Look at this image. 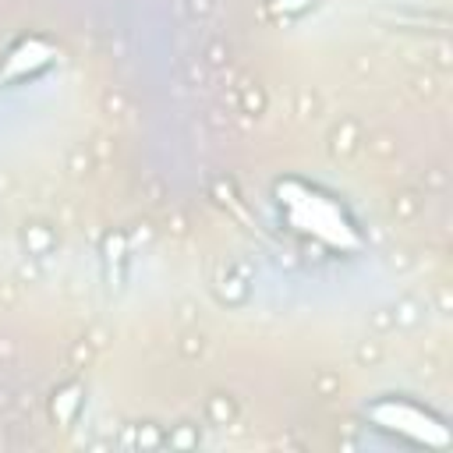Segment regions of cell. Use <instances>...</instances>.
Here are the masks:
<instances>
[{
	"label": "cell",
	"instance_id": "1",
	"mask_svg": "<svg viewBox=\"0 0 453 453\" xmlns=\"http://www.w3.org/2000/svg\"><path fill=\"white\" fill-rule=\"evenodd\" d=\"M273 195H276V205H280L283 219L297 234H304V237H311L322 248L340 251V255L361 251L365 237H361L357 223L347 216V209L329 191H322V188H315L301 177H283V180L273 184Z\"/></svg>",
	"mask_w": 453,
	"mask_h": 453
},
{
	"label": "cell",
	"instance_id": "2",
	"mask_svg": "<svg viewBox=\"0 0 453 453\" xmlns=\"http://www.w3.org/2000/svg\"><path fill=\"white\" fill-rule=\"evenodd\" d=\"M365 418L379 432H386L393 439H403V442H414V446H425V449H446L453 442L449 425L435 411H428V407H421L407 396H393V393L375 396L365 407Z\"/></svg>",
	"mask_w": 453,
	"mask_h": 453
},
{
	"label": "cell",
	"instance_id": "3",
	"mask_svg": "<svg viewBox=\"0 0 453 453\" xmlns=\"http://www.w3.org/2000/svg\"><path fill=\"white\" fill-rule=\"evenodd\" d=\"M53 57H57L53 42H46V39H39V35H25V39H18V42L4 53L0 81L14 85V81H25V78H35V74H42V71L53 64Z\"/></svg>",
	"mask_w": 453,
	"mask_h": 453
},
{
	"label": "cell",
	"instance_id": "4",
	"mask_svg": "<svg viewBox=\"0 0 453 453\" xmlns=\"http://www.w3.org/2000/svg\"><path fill=\"white\" fill-rule=\"evenodd\" d=\"M81 407H85V386H81V382H64V386L53 393V400H50V414H53V421H57L60 428H71V425L78 421Z\"/></svg>",
	"mask_w": 453,
	"mask_h": 453
},
{
	"label": "cell",
	"instance_id": "5",
	"mask_svg": "<svg viewBox=\"0 0 453 453\" xmlns=\"http://www.w3.org/2000/svg\"><path fill=\"white\" fill-rule=\"evenodd\" d=\"M315 0H269V7H273V14H283V18H290V14H301V11H308Z\"/></svg>",
	"mask_w": 453,
	"mask_h": 453
}]
</instances>
